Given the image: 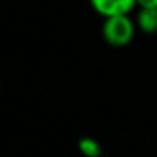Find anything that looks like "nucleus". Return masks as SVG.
Returning <instances> with one entry per match:
<instances>
[{
    "label": "nucleus",
    "instance_id": "obj_1",
    "mask_svg": "<svg viewBox=\"0 0 157 157\" xmlns=\"http://www.w3.org/2000/svg\"><path fill=\"white\" fill-rule=\"evenodd\" d=\"M102 39L108 46L113 48H124L128 46L135 33H137V24L130 15H115V17H108L102 22L101 28Z\"/></svg>",
    "mask_w": 157,
    "mask_h": 157
},
{
    "label": "nucleus",
    "instance_id": "obj_2",
    "mask_svg": "<svg viewBox=\"0 0 157 157\" xmlns=\"http://www.w3.org/2000/svg\"><path fill=\"white\" fill-rule=\"evenodd\" d=\"M90 6L102 18H108L115 15H130L135 9L137 0H90Z\"/></svg>",
    "mask_w": 157,
    "mask_h": 157
},
{
    "label": "nucleus",
    "instance_id": "obj_3",
    "mask_svg": "<svg viewBox=\"0 0 157 157\" xmlns=\"http://www.w3.org/2000/svg\"><path fill=\"white\" fill-rule=\"evenodd\" d=\"M135 24L137 29L144 35L157 33V7H139Z\"/></svg>",
    "mask_w": 157,
    "mask_h": 157
},
{
    "label": "nucleus",
    "instance_id": "obj_4",
    "mask_svg": "<svg viewBox=\"0 0 157 157\" xmlns=\"http://www.w3.org/2000/svg\"><path fill=\"white\" fill-rule=\"evenodd\" d=\"M78 150H80V154L86 157H99L102 154V148H101V144L93 139V137H82V139H78Z\"/></svg>",
    "mask_w": 157,
    "mask_h": 157
},
{
    "label": "nucleus",
    "instance_id": "obj_5",
    "mask_svg": "<svg viewBox=\"0 0 157 157\" xmlns=\"http://www.w3.org/2000/svg\"><path fill=\"white\" fill-rule=\"evenodd\" d=\"M139 7H157V0H137Z\"/></svg>",
    "mask_w": 157,
    "mask_h": 157
}]
</instances>
